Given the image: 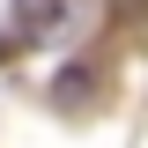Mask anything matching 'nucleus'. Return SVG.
<instances>
[{
    "label": "nucleus",
    "instance_id": "1",
    "mask_svg": "<svg viewBox=\"0 0 148 148\" xmlns=\"http://www.w3.org/2000/svg\"><path fill=\"white\" fill-rule=\"evenodd\" d=\"M52 15H59V0H15V22L22 30H45Z\"/></svg>",
    "mask_w": 148,
    "mask_h": 148
}]
</instances>
